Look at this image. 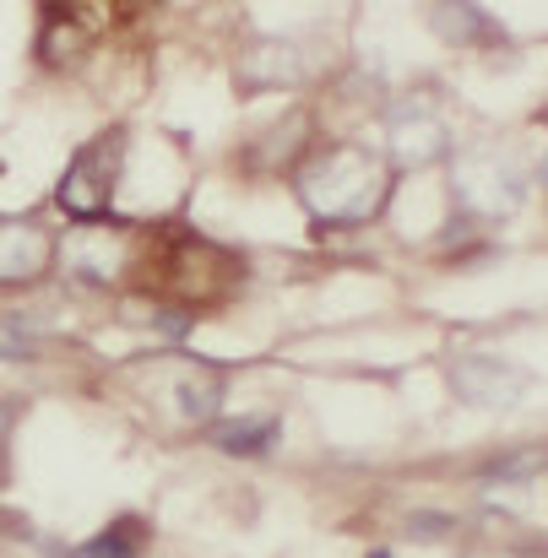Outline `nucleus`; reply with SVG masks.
I'll return each mask as SVG.
<instances>
[{
  "mask_svg": "<svg viewBox=\"0 0 548 558\" xmlns=\"http://www.w3.org/2000/svg\"><path fill=\"white\" fill-rule=\"evenodd\" d=\"M385 153L391 169H429L451 153V125L429 93H407L385 104Z\"/></svg>",
  "mask_w": 548,
  "mask_h": 558,
  "instance_id": "4",
  "label": "nucleus"
},
{
  "mask_svg": "<svg viewBox=\"0 0 548 558\" xmlns=\"http://www.w3.org/2000/svg\"><path fill=\"white\" fill-rule=\"evenodd\" d=\"M142 554H147V521H142V515H120V521H109L76 558H142Z\"/></svg>",
  "mask_w": 548,
  "mask_h": 558,
  "instance_id": "9",
  "label": "nucleus"
},
{
  "mask_svg": "<svg viewBox=\"0 0 548 558\" xmlns=\"http://www.w3.org/2000/svg\"><path fill=\"white\" fill-rule=\"evenodd\" d=\"M217 401H223V374L217 369L180 379V412L190 423H217Z\"/></svg>",
  "mask_w": 548,
  "mask_h": 558,
  "instance_id": "12",
  "label": "nucleus"
},
{
  "mask_svg": "<svg viewBox=\"0 0 548 558\" xmlns=\"http://www.w3.org/2000/svg\"><path fill=\"white\" fill-rule=\"evenodd\" d=\"M120 169H126V125H109L98 131L93 142H82L55 185L60 211H71L76 222H98L109 206H115V190H120Z\"/></svg>",
  "mask_w": 548,
  "mask_h": 558,
  "instance_id": "2",
  "label": "nucleus"
},
{
  "mask_svg": "<svg viewBox=\"0 0 548 558\" xmlns=\"http://www.w3.org/2000/svg\"><path fill=\"white\" fill-rule=\"evenodd\" d=\"M445 526H451L445 515H413V537H429L434 543V537H445Z\"/></svg>",
  "mask_w": 548,
  "mask_h": 558,
  "instance_id": "14",
  "label": "nucleus"
},
{
  "mask_svg": "<svg viewBox=\"0 0 548 558\" xmlns=\"http://www.w3.org/2000/svg\"><path fill=\"white\" fill-rule=\"evenodd\" d=\"M55 266V239L33 217H5L0 222V288H27Z\"/></svg>",
  "mask_w": 548,
  "mask_h": 558,
  "instance_id": "5",
  "label": "nucleus"
},
{
  "mask_svg": "<svg viewBox=\"0 0 548 558\" xmlns=\"http://www.w3.org/2000/svg\"><path fill=\"white\" fill-rule=\"evenodd\" d=\"M429 22H434L451 44H473V38H495V33H500L484 5H434Z\"/></svg>",
  "mask_w": 548,
  "mask_h": 558,
  "instance_id": "10",
  "label": "nucleus"
},
{
  "mask_svg": "<svg viewBox=\"0 0 548 558\" xmlns=\"http://www.w3.org/2000/svg\"><path fill=\"white\" fill-rule=\"evenodd\" d=\"M212 445L223 456H266L277 445V417H234V423H212Z\"/></svg>",
  "mask_w": 548,
  "mask_h": 558,
  "instance_id": "8",
  "label": "nucleus"
},
{
  "mask_svg": "<svg viewBox=\"0 0 548 558\" xmlns=\"http://www.w3.org/2000/svg\"><path fill=\"white\" fill-rule=\"evenodd\" d=\"M294 190L305 201V211L321 222V228H359V222H374L391 195H396V169L385 153L374 147H354V142H326L315 147L299 174H294Z\"/></svg>",
  "mask_w": 548,
  "mask_h": 558,
  "instance_id": "1",
  "label": "nucleus"
},
{
  "mask_svg": "<svg viewBox=\"0 0 548 558\" xmlns=\"http://www.w3.org/2000/svg\"><path fill=\"white\" fill-rule=\"evenodd\" d=\"M305 82V49L288 38H255L239 54V87L245 93H283Z\"/></svg>",
  "mask_w": 548,
  "mask_h": 558,
  "instance_id": "7",
  "label": "nucleus"
},
{
  "mask_svg": "<svg viewBox=\"0 0 548 558\" xmlns=\"http://www.w3.org/2000/svg\"><path fill=\"white\" fill-rule=\"evenodd\" d=\"M451 385H456V396L473 401V407H511V401L522 396L527 374L516 369V364H505V359H495V353H467V359H456Z\"/></svg>",
  "mask_w": 548,
  "mask_h": 558,
  "instance_id": "6",
  "label": "nucleus"
},
{
  "mask_svg": "<svg viewBox=\"0 0 548 558\" xmlns=\"http://www.w3.org/2000/svg\"><path fill=\"white\" fill-rule=\"evenodd\" d=\"M71 49H82V33H76V16L71 5H44V27H38V54L49 65H60Z\"/></svg>",
  "mask_w": 548,
  "mask_h": 558,
  "instance_id": "11",
  "label": "nucleus"
},
{
  "mask_svg": "<svg viewBox=\"0 0 548 558\" xmlns=\"http://www.w3.org/2000/svg\"><path fill=\"white\" fill-rule=\"evenodd\" d=\"M16 417H22V401L5 396L0 401V483H5V466H11V428H16Z\"/></svg>",
  "mask_w": 548,
  "mask_h": 558,
  "instance_id": "13",
  "label": "nucleus"
},
{
  "mask_svg": "<svg viewBox=\"0 0 548 558\" xmlns=\"http://www.w3.org/2000/svg\"><path fill=\"white\" fill-rule=\"evenodd\" d=\"M522 195H527V174L516 169L505 147H467L456 158V201L467 217L500 222L522 206Z\"/></svg>",
  "mask_w": 548,
  "mask_h": 558,
  "instance_id": "3",
  "label": "nucleus"
}]
</instances>
